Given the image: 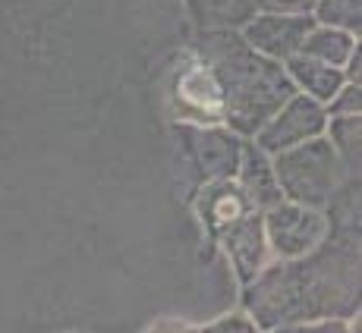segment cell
Returning a JSON list of instances; mask_svg holds the SVG:
<instances>
[{"instance_id": "cell-7", "label": "cell", "mask_w": 362, "mask_h": 333, "mask_svg": "<svg viewBox=\"0 0 362 333\" xmlns=\"http://www.w3.org/2000/svg\"><path fill=\"white\" fill-rule=\"evenodd\" d=\"M173 107L177 120L189 126H224V98L214 73L202 60L186 66L173 82Z\"/></svg>"}, {"instance_id": "cell-21", "label": "cell", "mask_w": 362, "mask_h": 333, "mask_svg": "<svg viewBox=\"0 0 362 333\" xmlns=\"http://www.w3.org/2000/svg\"><path fill=\"white\" fill-rule=\"evenodd\" d=\"M145 333H199V327H192V324H186V321H161Z\"/></svg>"}, {"instance_id": "cell-13", "label": "cell", "mask_w": 362, "mask_h": 333, "mask_svg": "<svg viewBox=\"0 0 362 333\" xmlns=\"http://www.w3.org/2000/svg\"><path fill=\"white\" fill-rule=\"evenodd\" d=\"M189 13L202 32H233L255 16V0H189Z\"/></svg>"}, {"instance_id": "cell-14", "label": "cell", "mask_w": 362, "mask_h": 333, "mask_svg": "<svg viewBox=\"0 0 362 333\" xmlns=\"http://www.w3.org/2000/svg\"><path fill=\"white\" fill-rule=\"evenodd\" d=\"M356 47H359L356 35L340 32V29H328V25H312L299 54H303V57H309V60H318V63H328V66L344 69L346 60L356 54Z\"/></svg>"}, {"instance_id": "cell-1", "label": "cell", "mask_w": 362, "mask_h": 333, "mask_svg": "<svg viewBox=\"0 0 362 333\" xmlns=\"http://www.w3.org/2000/svg\"><path fill=\"white\" fill-rule=\"evenodd\" d=\"M331 233L312 255L271 261L249 286L243 308L262 333L299 321L359 315V179L325 207Z\"/></svg>"}, {"instance_id": "cell-18", "label": "cell", "mask_w": 362, "mask_h": 333, "mask_svg": "<svg viewBox=\"0 0 362 333\" xmlns=\"http://www.w3.org/2000/svg\"><path fill=\"white\" fill-rule=\"evenodd\" d=\"M328 116H359L362 110V88L359 82H346L337 95L328 101Z\"/></svg>"}, {"instance_id": "cell-2", "label": "cell", "mask_w": 362, "mask_h": 333, "mask_svg": "<svg viewBox=\"0 0 362 333\" xmlns=\"http://www.w3.org/2000/svg\"><path fill=\"white\" fill-rule=\"evenodd\" d=\"M199 60L214 73L224 98V126L252 138L296 95L284 63L255 54L236 32H205Z\"/></svg>"}, {"instance_id": "cell-11", "label": "cell", "mask_w": 362, "mask_h": 333, "mask_svg": "<svg viewBox=\"0 0 362 333\" xmlns=\"http://www.w3.org/2000/svg\"><path fill=\"white\" fill-rule=\"evenodd\" d=\"M233 179L240 183V189L246 192L249 205H252L255 211H268V207H274L277 201H284V192H281L277 176H274V164H271V155H264L252 138H246V145H243L240 170H236Z\"/></svg>"}, {"instance_id": "cell-20", "label": "cell", "mask_w": 362, "mask_h": 333, "mask_svg": "<svg viewBox=\"0 0 362 333\" xmlns=\"http://www.w3.org/2000/svg\"><path fill=\"white\" fill-rule=\"evenodd\" d=\"M315 0H255L259 13H284V16H312Z\"/></svg>"}, {"instance_id": "cell-16", "label": "cell", "mask_w": 362, "mask_h": 333, "mask_svg": "<svg viewBox=\"0 0 362 333\" xmlns=\"http://www.w3.org/2000/svg\"><path fill=\"white\" fill-rule=\"evenodd\" d=\"M312 23L328 25V29L350 32V35L359 38L362 0H315V6H312Z\"/></svg>"}, {"instance_id": "cell-8", "label": "cell", "mask_w": 362, "mask_h": 333, "mask_svg": "<svg viewBox=\"0 0 362 333\" xmlns=\"http://www.w3.org/2000/svg\"><path fill=\"white\" fill-rule=\"evenodd\" d=\"M221 252L227 255L233 267V277L240 280V286H249L264 267L271 265V248L264 239V226H262V211H249L240 220H233L230 226H224L218 236Z\"/></svg>"}, {"instance_id": "cell-17", "label": "cell", "mask_w": 362, "mask_h": 333, "mask_svg": "<svg viewBox=\"0 0 362 333\" xmlns=\"http://www.w3.org/2000/svg\"><path fill=\"white\" fill-rule=\"evenodd\" d=\"M199 333H262V330L246 311H230V315H221L214 321L202 324Z\"/></svg>"}, {"instance_id": "cell-9", "label": "cell", "mask_w": 362, "mask_h": 333, "mask_svg": "<svg viewBox=\"0 0 362 333\" xmlns=\"http://www.w3.org/2000/svg\"><path fill=\"white\" fill-rule=\"evenodd\" d=\"M312 16H284V13H255L246 25H243V41L252 47L255 54L274 60V63H287L303 51V41L312 29Z\"/></svg>"}, {"instance_id": "cell-3", "label": "cell", "mask_w": 362, "mask_h": 333, "mask_svg": "<svg viewBox=\"0 0 362 333\" xmlns=\"http://www.w3.org/2000/svg\"><path fill=\"white\" fill-rule=\"evenodd\" d=\"M271 164H274V176L284 192V201L315 207V211H325L344 192L346 183L359 179L344 166L325 135L296 145L290 151H281L271 157Z\"/></svg>"}, {"instance_id": "cell-19", "label": "cell", "mask_w": 362, "mask_h": 333, "mask_svg": "<svg viewBox=\"0 0 362 333\" xmlns=\"http://www.w3.org/2000/svg\"><path fill=\"white\" fill-rule=\"evenodd\" d=\"M350 321H344V317H322V321H299V324H287V327H274L268 333H353Z\"/></svg>"}, {"instance_id": "cell-5", "label": "cell", "mask_w": 362, "mask_h": 333, "mask_svg": "<svg viewBox=\"0 0 362 333\" xmlns=\"http://www.w3.org/2000/svg\"><path fill=\"white\" fill-rule=\"evenodd\" d=\"M177 138H180L183 161L192 170V176L199 179V186L214 183V179H233L236 176L246 138H240L233 129H227V126H189V123H180Z\"/></svg>"}, {"instance_id": "cell-10", "label": "cell", "mask_w": 362, "mask_h": 333, "mask_svg": "<svg viewBox=\"0 0 362 333\" xmlns=\"http://www.w3.org/2000/svg\"><path fill=\"white\" fill-rule=\"evenodd\" d=\"M249 211H255V207L249 205L246 192L240 189L236 179H214V183L199 186L196 214L208 236H218L224 226H230L233 220H240Z\"/></svg>"}, {"instance_id": "cell-15", "label": "cell", "mask_w": 362, "mask_h": 333, "mask_svg": "<svg viewBox=\"0 0 362 333\" xmlns=\"http://www.w3.org/2000/svg\"><path fill=\"white\" fill-rule=\"evenodd\" d=\"M325 138L331 142V148L337 151V157L344 166L359 176V138H362V116H328L325 126Z\"/></svg>"}, {"instance_id": "cell-4", "label": "cell", "mask_w": 362, "mask_h": 333, "mask_svg": "<svg viewBox=\"0 0 362 333\" xmlns=\"http://www.w3.org/2000/svg\"><path fill=\"white\" fill-rule=\"evenodd\" d=\"M264 239H268L271 258L274 261H296L322 248L331 233V220L325 211L293 201H277L274 207L262 211Z\"/></svg>"}, {"instance_id": "cell-12", "label": "cell", "mask_w": 362, "mask_h": 333, "mask_svg": "<svg viewBox=\"0 0 362 333\" xmlns=\"http://www.w3.org/2000/svg\"><path fill=\"white\" fill-rule=\"evenodd\" d=\"M284 69H287L290 82H293V88L299 95H305V98L325 104V107H328V101L346 85L344 69L328 66V63H318V60H309V57H303V54L290 57L287 63H284Z\"/></svg>"}, {"instance_id": "cell-6", "label": "cell", "mask_w": 362, "mask_h": 333, "mask_svg": "<svg viewBox=\"0 0 362 333\" xmlns=\"http://www.w3.org/2000/svg\"><path fill=\"white\" fill-rule=\"evenodd\" d=\"M325 126H328V110L325 104L305 98V95H293L268 123L252 135V142L259 145L264 155H281V151H290L303 142H312V138L325 135Z\"/></svg>"}]
</instances>
